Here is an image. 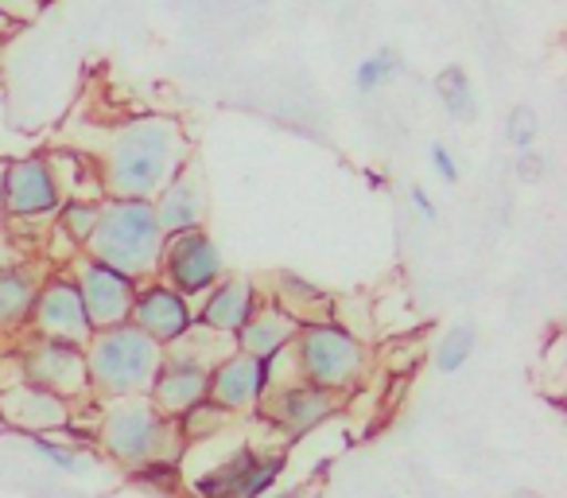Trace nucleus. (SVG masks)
<instances>
[{
  "instance_id": "obj_36",
  "label": "nucleus",
  "mask_w": 567,
  "mask_h": 498,
  "mask_svg": "<svg viewBox=\"0 0 567 498\" xmlns=\"http://www.w3.org/2000/svg\"><path fill=\"white\" fill-rule=\"evenodd\" d=\"M257 4H268V0H257Z\"/></svg>"
},
{
  "instance_id": "obj_13",
  "label": "nucleus",
  "mask_w": 567,
  "mask_h": 498,
  "mask_svg": "<svg viewBox=\"0 0 567 498\" xmlns=\"http://www.w3.org/2000/svg\"><path fill=\"white\" fill-rule=\"evenodd\" d=\"M128 324L136 327V332H144L152 343H159V347H167V343H175L183 332H190V324H195V304L183 301L175 288H167L164 281H141L133 293V308H128Z\"/></svg>"
},
{
  "instance_id": "obj_29",
  "label": "nucleus",
  "mask_w": 567,
  "mask_h": 498,
  "mask_svg": "<svg viewBox=\"0 0 567 498\" xmlns=\"http://www.w3.org/2000/svg\"><path fill=\"white\" fill-rule=\"evenodd\" d=\"M536 136H540V118H536V110L517 105V110L509 113V121H505V141H509L517 152H525L536 144Z\"/></svg>"
},
{
  "instance_id": "obj_21",
  "label": "nucleus",
  "mask_w": 567,
  "mask_h": 498,
  "mask_svg": "<svg viewBox=\"0 0 567 498\" xmlns=\"http://www.w3.org/2000/svg\"><path fill=\"white\" fill-rule=\"evenodd\" d=\"M229 350H237L234 335H221V332H210V327H203V324H190V332H183L175 343H167L164 355L179 358V363H195V366H203V370L210 374L214 366L229 355Z\"/></svg>"
},
{
  "instance_id": "obj_33",
  "label": "nucleus",
  "mask_w": 567,
  "mask_h": 498,
  "mask_svg": "<svg viewBox=\"0 0 567 498\" xmlns=\"http://www.w3.org/2000/svg\"><path fill=\"white\" fill-rule=\"evenodd\" d=\"M520 172H525V180H540L544 175V160H540V152H533V149H525L520 152Z\"/></svg>"
},
{
  "instance_id": "obj_30",
  "label": "nucleus",
  "mask_w": 567,
  "mask_h": 498,
  "mask_svg": "<svg viewBox=\"0 0 567 498\" xmlns=\"http://www.w3.org/2000/svg\"><path fill=\"white\" fill-rule=\"evenodd\" d=\"M427 156H432V167H435V175H440L447 187H455L458 180H463V172H458V164H455V156H451V149L443 141H432V149H427Z\"/></svg>"
},
{
  "instance_id": "obj_20",
  "label": "nucleus",
  "mask_w": 567,
  "mask_h": 498,
  "mask_svg": "<svg viewBox=\"0 0 567 498\" xmlns=\"http://www.w3.org/2000/svg\"><path fill=\"white\" fill-rule=\"evenodd\" d=\"M40 277L24 265H0V335L24 332Z\"/></svg>"
},
{
  "instance_id": "obj_11",
  "label": "nucleus",
  "mask_w": 567,
  "mask_h": 498,
  "mask_svg": "<svg viewBox=\"0 0 567 498\" xmlns=\"http://www.w3.org/2000/svg\"><path fill=\"white\" fill-rule=\"evenodd\" d=\"M257 413L280 436H303L339 413V397L327 394V389H319V386H308V382H300V378H292V382H276V386L260 397Z\"/></svg>"
},
{
  "instance_id": "obj_9",
  "label": "nucleus",
  "mask_w": 567,
  "mask_h": 498,
  "mask_svg": "<svg viewBox=\"0 0 567 498\" xmlns=\"http://www.w3.org/2000/svg\"><path fill=\"white\" fill-rule=\"evenodd\" d=\"M24 332H32V339H59L86 347L94 332H90L86 308H82V296L74 288L71 273H51L48 281H40Z\"/></svg>"
},
{
  "instance_id": "obj_32",
  "label": "nucleus",
  "mask_w": 567,
  "mask_h": 498,
  "mask_svg": "<svg viewBox=\"0 0 567 498\" xmlns=\"http://www.w3.org/2000/svg\"><path fill=\"white\" fill-rule=\"evenodd\" d=\"M409 203L416 206L420 214H424V222H435V218H440V211H435L432 195H427L424 187H412V191H409Z\"/></svg>"
},
{
  "instance_id": "obj_10",
  "label": "nucleus",
  "mask_w": 567,
  "mask_h": 498,
  "mask_svg": "<svg viewBox=\"0 0 567 498\" xmlns=\"http://www.w3.org/2000/svg\"><path fill=\"white\" fill-rule=\"evenodd\" d=\"M71 281L82 296V308H86L90 332H105V327L128 324V308H133V293L141 281L125 277V273L110 270V265L90 262L86 254L71 257Z\"/></svg>"
},
{
  "instance_id": "obj_16",
  "label": "nucleus",
  "mask_w": 567,
  "mask_h": 498,
  "mask_svg": "<svg viewBox=\"0 0 567 498\" xmlns=\"http://www.w3.org/2000/svg\"><path fill=\"white\" fill-rule=\"evenodd\" d=\"M260 304H265V293H260L252 281L221 277L218 285L195 304V324L210 327V332H221V335H237L249 324Z\"/></svg>"
},
{
  "instance_id": "obj_22",
  "label": "nucleus",
  "mask_w": 567,
  "mask_h": 498,
  "mask_svg": "<svg viewBox=\"0 0 567 498\" xmlns=\"http://www.w3.org/2000/svg\"><path fill=\"white\" fill-rule=\"evenodd\" d=\"M229 420H234V413H226L221 405H214L210 397H203L198 405H190L183 417H175V428H179L183 444H206V440H218V436H226Z\"/></svg>"
},
{
  "instance_id": "obj_31",
  "label": "nucleus",
  "mask_w": 567,
  "mask_h": 498,
  "mask_svg": "<svg viewBox=\"0 0 567 498\" xmlns=\"http://www.w3.org/2000/svg\"><path fill=\"white\" fill-rule=\"evenodd\" d=\"M35 12H40V0H0V17L17 20V24L35 20Z\"/></svg>"
},
{
  "instance_id": "obj_14",
  "label": "nucleus",
  "mask_w": 567,
  "mask_h": 498,
  "mask_svg": "<svg viewBox=\"0 0 567 498\" xmlns=\"http://www.w3.org/2000/svg\"><path fill=\"white\" fill-rule=\"evenodd\" d=\"M71 417H74L71 402L32 386V382L20 378V382H9V386H0V420L9 428H17L20 436L63 433V428H71Z\"/></svg>"
},
{
  "instance_id": "obj_6",
  "label": "nucleus",
  "mask_w": 567,
  "mask_h": 498,
  "mask_svg": "<svg viewBox=\"0 0 567 498\" xmlns=\"http://www.w3.org/2000/svg\"><path fill=\"white\" fill-rule=\"evenodd\" d=\"M0 199H4V230H9V226H35L43 218H55L66 195L59 187L51 156H20V160H4Z\"/></svg>"
},
{
  "instance_id": "obj_5",
  "label": "nucleus",
  "mask_w": 567,
  "mask_h": 498,
  "mask_svg": "<svg viewBox=\"0 0 567 498\" xmlns=\"http://www.w3.org/2000/svg\"><path fill=\"white\" fill-rule=\"evenodd\" d=\"M296 366V378L308 382V386H319L327 394L342 397L354 394L365 378V343L354 339L350 332H342L339 324H311L300 327L288 347Z\"/></svg>"
},
{
  "instance_id": "obj_2",
  "label": "nucleus",
  "mask_w": 567,
  "mask_h": 498,
  "mask_svg": "<svg viewBox=\"0 0 567 498\" xmlns=\"http://www.w3.org/2000/svg\"><path fill=\"white\" fill-rule=\"evenodd\" d=\"M94 440L110 464L141 471L148 464H183L187 444L172 417L152 409L148 397H110L97 405Z\"/></svg>"
},
{
  "instance_id": "obj_27",
  "label": "nucleus",
  "mask_w": 567,
  "mask_h": 498,
  "mask_svg": "<svg viewBox=\"0 0 567 498\" xmlns=\"http://www.w3.org/2000/svg\"><path fill=\"white\" fill-rule=\"evenodd\" d=\"M474 343H478V332L471 324H455L443 332L440 347H435V370L440 374H458L474 355Z\"/></svg>"
},
{
  "instance_id": "obj_15",
  "label": "nucleus",
  "mask_w": 567,
  "mask_h": 498,
  "mask_svg": "<svg viewBox=\"0 0 567 498\" xmlns=\"http://www.w3.org/2000/svg\"><path fill=\"white\" fill-rule=\"evenodd\" d=\"M152 211H156V222H159V230H164V237L183 234V230H203L206 211H210L203 167H198L195 160H187V164L167 180V187L152 199Z\"/></svg>"
},
{
  "instance_id": "obj_17",
  "label": "nucleus",
  "mask_w": 567,
  "mask_h": 498,
  "mask_svg": "<svg viewBox=\"0 0 567 498\" xmlns=\"http://www.w3.org/2000/svg\"><path fill=\"white\" fill-rule=\"evenodd\" d=\"M152 409L164 413V417H183L190 405H198L206 397V370L195 363H179V358H167L159 363L156 378H152L148 394Z\"/></svg>"
},
{
  "instance_id": "obj_1",
  "label": "nucleus",
  "mask_w": 567,
  "mask_h": 498,
  "mask_svg": "<svg viewBox=\"0 0 567 498\" xmlns=\"http://www.w3.org/2000/svg\"><path fill=\"white\" fill-rule=\"evenodd\" d=\"M190 160V136L167 113H141L105 129L97 149L102 199H152Z\"/></svg>"
},
{
  "instance_id": "obj_3",
  "label": "nucleus",
  "mask_w": 567,
  "mask_h": 498,
  "mask_svg": "<svg viewBox=\"0 0 567 498\" xmlns=\"http://www.w3.org/2000/svg\"><path fill=\"white\" fill-rule=\"evenodd\" d=\"M159 250H164V230L144 199H102L94 234L82 245L90 262L110 265L133 281L156 277Z\"/></svg>"
},
{
  "instance_id": "obj_18",
  "label": "nucleus",
  "mask_w": 567,
  "mask_h": 498,
  "mask_svg": "<svg viewBox=\"0 0 567 498\" xmlns=\"http://www.w3.org/2000/svg\"><path fill=\"white\" fill-rule=\"evenodd\" d=\"M296 332H300V327H296L292 319L284 316V312L276 308L272 301H265L257 312H252L249 324H245L241 332L234 335V347L241 350V355L260 358V363H272V358L288 355V347H292Z\"/></svg>"
},
{
  "instance_id": "obj_8",
  "label": "nucleus",
  "mask_w": 567,
  "mask_h": 498,
  "mask_svg": "<svg viewBox=\"0 0 567 498\" xmlns=\"http://www.w3.org/2000/svg\"><path fill=\"white\" fill-rule=\"evenodd\" d=\"M17 363H20V378L48 389V394L63 397V402H86L90 397L86 355H82V347H74V343L32 339L20 347Z\"/></svg>"
},
{
  "instance_id": "obj_7",
  "label": "nucleus",
  "mask_w": 567,
  "mask_h": 498,
  "mask_svg": "<svg viewBox=\"0 0 567 498\" xmlns=\"http://www.w3.org/2000/svg\"><path fill=\"white\" fill-rule=\"evenodd\" d=\"M221 277H226V265H221L218 245L210 242L206 230H183V234L164 237L156 281L175 288L183 301L198 304Z\"/></svg>"
},
{
  "instance_id": "obj_24",
  "label": "nucleus",
  "mask_w": 567,
  "mask_h": 498,
  "mask_svg": "<svg viewBox=\"0 0 567 498\" xmlns=\"http://www.w3.org/2000/svg\"><path fill=\"white\" fill-rule=\"evenodd\" d=\"M435 98H440L443 113L455 121H474L478 118V102H474V87L466 79L463 67H443L435 74Z\"/></svg>"
},
{
  "instance_id": "obj_28",
  "label": "nucleus",
  "mask_w": 567,
  "mask_h": 498,
  "mask_svg": "<svg viewBox=\"0 0 567 498\" xmlns=\"http://www.w3.org/2000/svg\"><path fill=\"white\" fill-rule=\"evenodd\" d=\"M24 440H28V448H32L35 456L51 459V464H55L59 471H71V475L86 471V459H82V456H79V448H71V444L51 440L48 433H28Z\"/></svg>"
},
{
  "instance_id": "obj_4",
  "label": "nucleus",
  "mask_w": 567,
  "mask_h": 498,
  "mask_svg": "<svg viewBox=\"0 0 567 498\" xmlns=\"http://www.w3.org/2000/svg\"><path fill=\"white\" fill-rule=\"evenodd\" d=\"M90 374V397L110 402V397H141L148 394L152 378H156L159 363H164V347L152 343L133 324L105 327L94 332L82 347Z\"/></svg>"
},
{
  "instance_id": "obj_26",
  "label": "nucleus",
  "mask_w": 567,
  "mask_h": 498,
  "mask_svg": "<svg viewBox=\"0 0 567 498\" xmlns=\"http://www.w3.org/2000/svg\"><path fill=\"white\" fill-rule=\"evenodd\" d=\"M396 74H404L401 55H396L393 48H381V51L365 55L362 63L354 67V90H358V94H378V90L389 87Z\"/></svg>"
},
{
  "instance_id": "obj_19",
  "label": "nucleus",
  "mask_w": 567,
  "mask_h": 498,
  "mask_svg": "<svg viewBox=\"0 0 567 498\" xmlns=\"http://www.w3.org/2000/svg\"><path fill=\"white\" fill-rule=\"evenodd\" d=\"M272 304L292 319L296 327L331 324V312H334V296L327 293V288H319L316 281L300 277V273H280V277H276Z\"/></svg>"
},
{
  "instance_id": "obj_25",
  "label": "nucleus",
  "mask_w": 567,
  "mask_h": 498,
  "mask_svg": "<svg viewBox=\"0 0 567 498\" xmlns=\"http://www.w3.org/2000/svg\"><path fill=\"white\" fill-rule=\"evenodd\" d=\"M280 471H284V456H280V451H260V448H252L249 459H245L241 482H237V498H265L268 490L276 487Z\"/></svg>"
},
{
  "instance_id": "obj_23",
  "label": "nucleus",
  "mask_w": 567,
  "mask_h": 498,
  "mask_svg": "<svg viewBox=\"0 0 567 498\" xmlns=\"http://www.w3.org/2000/svg\"><path fill=\"white\" fill-rule=\"evenodd\" d=\"M97 211H102V195H74V199H63V206H59L55 230L66 237V245L79 250V254H82V245H86V237L94 234Z\"/></svg>"
},
{
  "instance_id": "obj_35",
  "label": "nucleus",
  "mask_w": 567,
  "mask_h": 498,
  "mask_svg": "<svg viewBox=\"0 0 567 498\" xmlns=\"http://www.w3.org/2000/svg\"><path fill=\"white\" fill-rule=\"evenodd\" d=\"M513 498H533V495H525V490H520V495H513Z\"/></svg>"
},
{
  "instance_id": "obj_12",
  "label": "nucleus",
  "mask_w": 567,
  "mask_h": 498,
  "mask_svg": "<svg viewBox=\"0 0 567 498\" xmlns=\"http://www.w3.org/2000/svg\"><path fill=\"white\" fill-rule=\"evenodd\" d=\"M276 374L272 363H260L252 355H241V350H229L210 374H206V397L214 405H221L226 413H257L260 397L272 389Z\"/></svg>"
},
{
  "instance_id": "obj_34",
  "label": "nucleus",
  "mask_w": 567,
  "mask_h": 498,
  "mask_svg": "<svg viewBox=\"0 0 567 498\" xmlns=\"http://www.w3.org/2000/svg\"><path fill=\"white\" fill-rule=\"evenodd\" d=\"M0 180H4V160H0ZM0 234H4V199H0Z\"/></svg>"
}]
</instances>
